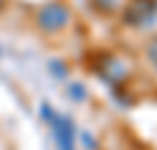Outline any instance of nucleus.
<instances>
[{
    "label": "nucleus",
    "mask_w": 157,
    "mask_h": 150,
    "mask_svg": "<svg viewBox=\"0 0 157 150\" xmlns=\"http://www.w3.org/2000/svg\"><path fill=\"white\" fill-rule=\"evenodd\" d=\"M157 5L155 0H129V5L122 12V21L134 28H148L155 24Z\"/></svg>",
    "instance_id": "nucleus-1"
},
{
    "label": "nucleus",
    "mask_w": 157,
    "mask_h": 150,
    "mask_svg": "<svg viewBox=\"0 0 157 150\" xmlns=\"http://www.w3.org/2000/svg\"><path fill=\"white\" fill-rule=\"evenodd\" d=\"M71 21V10L63 2H47L38 12V26L45 33H59L61 28L68 26Z\"/></svg>",
    "instance_id": "nucleus-2"
},
{
    "label": "nucleus",
    "mask_w": 157,
    "mask_h": 150,
    "mask_svg": "<svg viewBox=\"0 0 157 150\" xmlns=\"http://www.w3.org/2000/svg\"><path fill=\"white\" fill-rule=\"evenodd\" d=\"M101 78H105L108 82H122L127 78L124 63L115 56H101Z\"/></svg>",
    "instance_id": "nucleus-3"
},
{
    "label": "nucleus",
    "mask_w": 157,
    "mask_h": 150,
    "mask_svg": "<svg viewBox=\"0 0 157 150\" xmlns=\"http://www.w3.org/2000/svg\"><path fill=\"white\" fill-rule=\"evenodd\" d=\"M54 138L59 141L61 150H73V124L68 117H52Z\"/></svg>",
    "instance_id": "nucleus-4"
},
{
    "label": "nucleus",
    "mask_w": 157,
    "mask_h": 150,
    "mask_svg": "<svg viewBox=\"0 0 157 150\" xmlns=\"http://www.w3.org/2000/svg\"><path fill=\"white\" fill-rule=\"evenodd\" d=\"M49 68L54 71V78H63L66 73H68V66L63 61H49Z\"/></svg>",
    "instance_id": "nucleus-5"
},
{
    "label": "nucleus",
    "mask_w": 157,
    "mask_h": 150,
    "mask_svg": "<svg viewBox=\"0 0 157 150\" xmlns=\"http://www.w3.org/2000/svg\"><path fill=\"white\" fill-rule=\"evenodd\" d=\"M148 56H150V61L157 66V38H152L150 45H148Z\"/></svg>",
    "instance_id": "nucleus-6"
},
{
    "label": "nucleus",
    "mask_w": 157,
    "mask_h": 150,
    "mask_svg": "<svg viewBox=\"0 0 157 150\" xmlns=\"http://www.w3.org/2000/svg\"><path fill=\"white\" fill-rule=\"evenodd\" d=\"M71 91H73V98H75V101H82V98H85V87L82 85H73Z\"/></svg>",
    "instance_id": "nucleus-7"
},
{
    "label": "nucleus",
    "mask_w": 157,
    "mask_h": 150,
    "mask_svg": "<svg viewBox=\"0 0 157 150\" xmlns=\"http://www.w3.org/2000/svg\"><path fill=\"white\" fill-rule=\"evenodd\" d=\"M2 2H5V0H0V7H2Z\"/></svg>",
    "instance_id": "nucleus-8"
},
{
    "label": "nucleus",
    "mask_w": 157,
    "mask_h": 150,
    "mask_svg": "<svg viewBox=\"0 0 157 150\" xmlns=\"http://www.w3.org/2000/svg\"><path fill=\"white\" fill-rule=\"evenodd\" d=\"M155 5H157V0H155Z\"/></svg>",
    "instance_id": "nucleus-9"
}]
</instances>
